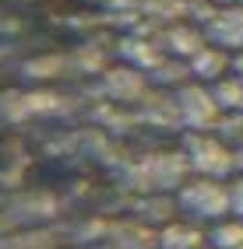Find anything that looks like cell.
<instances>
[{
  "instance_id": "obj_1",
  "label": "cell",
  "mask_w": 243,
  "mask_h": 249,
  "mask_svg": "<svg viewBox=\"0 0 243 249\" xmlns=\"http://www.w3.org/2000/svg\"><path fill=\"white\" fill-rule=\"evenodd\" d=\"M180 204H183L190 214L208 218V221H222L225 214L233 211V204H229V186H222L219 179L190 182V186L180 193Z\"/></svg>"
},
{
  "instance_id": "obj_2",
  "label": "cell",
  "mask_w": 243,
  "mask_h": 249,
  "mask_svg": "<svg viewBox=\"0 0 243 249\" xmlns=\"http://www.w3.org/2000/svg\"><path fill=\"white\" fill-rule=\"evenodd\" d=\"M190 165H194V169H198L204 179H222V176L233 172L236 155H233L222 141L194 137V141H190Z\"/></svg>"
},
{
  "instance_id": "obj_3",
  "label": "cell",
  "mask_w": 243,
  "mask_h": 249,
  "mask_svg": "<svg viewBox=\"0 0 243 249\" xmlns=\"http://www.w3.org/2000/svg\"><path fill=\"white\" fill-rule=\"evenodd\" d=\"M180 102H183V116H187L194 126H212V123L219 120V102H215L212 91L187 88V91L180 95Z\"/></svg>"
},
{
  "instance_id": "obj_4",
  "label": "cell",
  "mask_w": 243,
  "mask_h": 249,
  "mask_svg": "<svg viewBox=\"0 0 243 249\" xmlns=\"http://www.w3.org/2000/svg\"><path fill=\"white\" fill-rule=\"evenodd\" d=\"M229 56L222 53V49H198V53L190 56V71L198 74V77H222L225 74V67H229Z\"/></svg>"
},
{
  "instance_id": "obj_5",
  "label": "cell",
  "mask_w": 243,
  "mask_h": 249,
  "mask_svg": "<svg viewBox=\"0 0 243 249\" xmlns=\"http://www.w3.org/2000/svg\"><path fill=\"white\" fill-rule=\"evenodd\" d=\"M212 36L222 46H240L243 49V11H229V14H219L212 21Z\"/></svg>"
},
{
  "instance_id": "obj_6",
  "label": "cell",
  "mask_w": 243,
  "mask_h": 249,
  "mask_svg": "<svg viewBox=\"0 0 243 249\" xmlns=\"http://www.w3.org/2000/svg\"><path fill=\"white\" fill-rule=\"evenodd\" d=\"M201 242H204V235L194 225H169L159 239L162 249H201Z\"/></svg>"
},
{
  "instance_id": "obj_7",
  "label": "cell",
  "mask_w": 243,
  "mask_h": 249,
  "mask_svg": "<svg viewBox=\"0 0 243 249\" xmlns=\"http://www.w3.org/2000/svg\"><path fill=\"white\" fill-rule=\"evenodd\" d=\"M212 246L215 249H243V218H222L212 228Z\"/></svg>"
},
{
  "instance_id": "obj_8",
  "label": "cell",
  "mask_w": 243,
  "mask_h": 249,
  "mask_svg": "<svg viewBox=\"0 0 243 249\" xmlns=\"http://www.w3.org/2000/svg\"><path fill=\"white\" fill-rule=\"evenodd\" d=\"M212 95H215L219 109H243V81H240V77H233V81H219Z\"/></svg>"
},
{
  "instance_id": "obj_9",
  "label": "cell",
  "mask_w": 243,
  "mask_h": 249,
  "mask_svg": "<svg viewBox=\"0 0 243 249\" xmlns=\"http://www.w3.org/2000/svg\"><path fill=\"white\" fill-rule=\"evenodd\" d=\"M229 204H233L236 218H243V179H236L233 186H229Z\"/></svg>"
},
{
  "instance_id": "obj_10",
  "label": "cell",
  "mask_w": 243,
  "mask_h": 249,
  "mask_svg": "<svg viewBox=\"0 0 243 249\" xmlns=\"http://www.w3.org/2000/svg\"><path fill=\"white\" fill-rule=\"evenodd\" d=\"M236 165L243 169V144H240V151H236Z\"/></svg>"
}]
</instances>
